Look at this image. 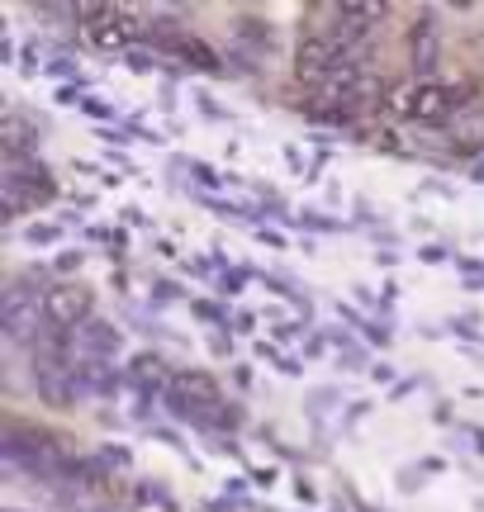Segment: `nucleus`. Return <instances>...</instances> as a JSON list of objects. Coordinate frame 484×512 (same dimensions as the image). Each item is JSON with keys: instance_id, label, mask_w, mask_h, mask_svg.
Listing matches in <instances>:
<instances>
[{"instance_id": "7ed1b4c3", "label": "nucleus", "mask_w": 484, "mask_h": 512, "mask_svg": "<svg viewBox=\"0 0 484 512\" xmlns=\"http://www.w3.org/2000/svg\"><path fill=\"white\" fill-rule=\"evenodd\" d=\"M167 403L190 422H219L224 418V389L205 370H176L167 384Z\"/></svg>"}, {"instance_id": "f03ea898", "label": "nucleus", "mask_w": 484, "mask_h": 512, "mask_svg": "<svg viewBox=\"0 0 484 512\" xmlns=\"http://www.w3.org/2000/svg\"><path fill=\"white\" fill-rule=\"evenodd\" d=\"M0 200H5V219H19V214H29V209L53 200V176L34 157H5Z\"/></svg>"}, {"instance_id": "20e7f679", "label": "nucleus", "mask_w": 484, "mask_h": 512, "mask_svg": "<svg viewBox=\"0 0 484 512\" xmlns=\"http://www.w3.org/2000/svg\"><path fill=\"white\" fill-rule=\"evenodd\" d=\"M91 309H95V294L76 280H62L53 290H43V318L53 332H76L91 323Z\"/></svg>"}, {"instance_id": "39448f33", "label": "nucleus", "mask_w": 484, "mask_h": 512, "mask_svg": "<svg viewBox=\"0 0 484 512\" xmlns=\"http://www.w3.org/2000/svg\"><path fill=\"white\" fill-rule=\"evenodd\" d=\"M38 323H48L38 290L10 285L5 299H0V328H5V337H10V342H29V337H38Z\"/></svg>"}, {"instance_id": "0eeeda50", "label": "nucleus", "mask_w": 484, "mask_h": 512, "mask_svg": "<svg viewBox=\"0 0 484 512\" xmlns=\"http://www.w3.org/2000/svg\"><path fill=\"white\" fill-rule=\"evenodd\" d=\"M451 147H456V152H484V105H470V110L456 114Z\"/></svg>"}, {"instance_id": "9d476101", "label": "nucleus", "mask_w": 484, "mask_h": 512, "mask_svg": "<svg viewBox=\"0 0 484 512\" xmlns=\"http://www.w3.org/2000/svg\"><path fill=\"white\" fill-rule=\"evenodd\" d=\"M10 512H19V508H10Z\"/></svg>"}, {"instance_id": "f257e3e1", "label": "nucleus", "mask_w": 484, "mask_h": 512, "mask_svg": "<svg viewBox=\"0 0 484 512\" xmlns=\"http://www.w3.org/2000/svg\"><path fill=\"white\" fill-rule=\"evenodd\" d=\"M390 110L404 114V119H418V124H456V114L470 110V105L451 81L413 76V81H404V86L390 91Z\"/></svg>"}, {"instance_id": "1a4fd4ad", "label": "nucleus", "mask_w": 484, "mask_h": 512, "mask_svg": "<svg viewBox=\"0 0 484 512\" xmlns=\"http://www.w3.org/2000/svg\"><path fill=\"white\" fill-rule=\"evenodd\" d=\"M72 337H76V342H81V347L105 351V356H110V351H119V332H110V328H105V323H86V328H76Z\"/></svg>"}, {"instance_id": "6e6552de", "label": "nucleus", "mask_w": 484, "mask_h": 512, "mask_svg": "<svg viewBox=\"0 0 484 512\" xmlns=\"http://www.w3.org/2000/svg\"><path fill=\"white\" fill-rule=\"evenodd\" d=\"M413 67L423 76H432V67H437V24L432 19H423L413 29Z\"/></svg>"}, {"instance_id": "423d86ee", "label": "nucleus", "mask_w": 484, "mask_h": 512, "mask_svg": "<svg viewBox=\"0 0 484 512\" xmlns=\"http://www.w3.org/2000/svg\"><path fill=\"white\" fill-rule=\"evenodd\" d=\"M76 19H86L81 29L91 38L95 48H124L133 34H138V24H129V10H114V5H76Z\"/></svg>"}]
</instances>
